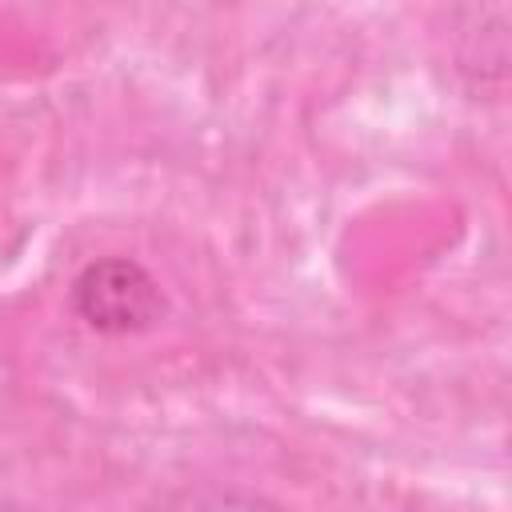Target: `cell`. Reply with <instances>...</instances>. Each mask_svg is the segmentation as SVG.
<instances>
[{"mask_svg": "<svg viewBox=\"0 0 512 512\" xmlns=\"http://www.w3.org/2000/svg\"><path fill=\"white\" fill-rule=\"evenodd\" d=\"M68 308L100 336H140L168 312L160 280L132 256L88 260L68 284Z\"/></svg>", "mask_w": 512, "mask_h": 512, "instance_id": "cell-1", "label": "cell"}, {"mask_svg": "<svg viewBox=\"0 0 512 512\" xmlns=\"http://www.w3.org/2000/svg\"><path fill=\"white\" fill-rule=\"evenodd\" d=\"M144 512H284L276 500L252 492V488H232V484H184L168 488L156 500L144 504Z\"/></svg>", "mask_w": 512, "mask_h": 512, "instance_id": "cell-2", "label": "cell"}]
</instances>
